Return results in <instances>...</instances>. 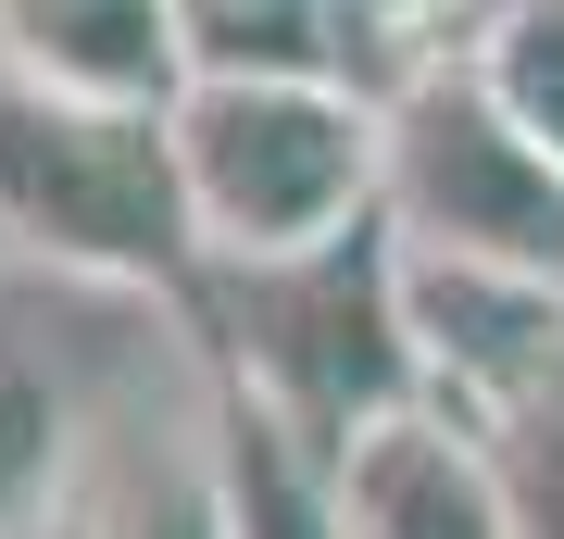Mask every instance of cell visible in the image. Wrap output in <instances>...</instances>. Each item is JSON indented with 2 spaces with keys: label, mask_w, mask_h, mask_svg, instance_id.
I'll return each instance as SVG.
<instances>
[{
  "label": "cell",
  "mask_w": 564,
  "mask_h": 539,
  "mask_svg": "<svg viewBox=\"0 0 564 539\" xmlns=\"http://www.w3.org/2000/svg\"><path fill=\"white\" fill-rule=\"evenodd\" d=\"M188 352L202 377L251 389L263 414H289L302 440L351 452L364 427L426 401V352H414V289H402V226H351V239L276 251V263H202L188 289Z\"/></svg>",
  "instance_id": "cell-1"
},
{
  "label": "cell",
  "mask_w": 564,
  "mask_h": 539,
  "mask_svg": "<svg viewBox=\"0 0 564 539\" xmlns=\"http://www.w3.org/2000/svg\"><path fill=\"white\" fill-rule=\"evenodd\" d=\"M163 126L202 263H276L389 214V100L364 76H188Z\"/></svg>",
  "instance_id": "cell-2"
},
{
  "label": "cell",
  "mask_w": 564,
  "mask_h": 539,
  "mask_svg": "<svg viewBox=\"0 0 564 539\" xmlns=\"http://www.w3.org/2000/svg\"><path fill=\"white\" fill-rule=\"evenodd\" d=\"M0 251L51 263L76 289H126L188 314L202 289V226H188L176 126L163 114H88L0 76Z\"/></svg>",
  "instance_id": "cell-3"
},
{
  "label": "cell",
  "mask_w": 564,
  "mask_h": 539,
  "mask_svg": "<svg viewBox=\"0 0 564 539\" xmlns=\"http://www.w3.org/2000/svg\"><path fill=\"white\" fill-rule=\"evenodd\" d=\"M389 226L426 263H489V277L564 289V163L464 63H426L389 88Z\"/></svg>",
  "instance_id": "cell-4"
},
{
  "label": "cell",
  "mask_w": 564,
  "mask_h": 539,
  "mask_svg": "<svg viewBox=\"0 0 564 539\" xmlns=\"http://www.w3.org/2000/svg\"><path fill=\"white\" fill-rule=\"evenodd\" d=\"M402 289H414L426 401H452L464 427L564 377V289H552V277H489V263H426V251H402Z\"/></svg>",
  "instance_id": "cell-5"
},
{
  "label": "cell",
  "mask_w": 564,
  "mask_h": 539,
  "mask_svg": "<svg viewBox=\"0 0 564 539\" xmlns=\"http://www.w3.org/2000/svg\"><path fill=\"white\" fill-rule=\"evenodd\" d=\"M0 76L88 114H176L188 100V0H0Z\"/></svg>",
  "instance_id": "cell-6"
},
{
  "label": "cell",
  "mask_w": 564,
  "mask_h": 539,
  "mask_svg": "<svg viewBox=\"0 0 564 539\" xmlns=\"http://www.w3.org/2000/svg\"><path fill=\"white\" fill-rule=\"evenodd\" d=\"M339 502H351V539H514L489 440L452 401H414V414L364 427L339 452Z\"/></svg>",
  "instance_id": "cell-7"
},
{
  "label": "cell",
  "mask_w": 564,
  "mask_h": 539,
  "mask_svg": "<svg viewBox=\"0 0 564 539\" xmlns=\"http://www.w3.org/2000/svg\"><path fill=\"white\" fill-rule=\"evenodd\" d=\"M202 452H214L226 539H351L339 452H326V440H302L289 414H263L251 389L202 377Z\"/></svg>",
  "instance_id": "cell-8"
},
{
  "label": "cell",
  "mask_w": 564,
  "mask_h": 539,
  "mask_svg": "<svg viewBox=\"0 0 564 539\" xmlns=\"http://www.w3.org/2000/svg\"><path fill=\"white\" fill-rule=\"evenodd\" d=\"M63 539H226L202 427H188V440H126V452H101V464L76 477V502H63Z\"/></svg>",
  "instance_id": "cell-9"
},
{
  "label": "cell",
  "mask_w": 564,
  "mask_h": 539,
  "mask_svg": "<svg viewBox=\"0 0 564 539\" xmlns=\"http://www.w3.org/2000/svg\"><path fill=\"white\" fill-rule=\"evenodd\" d=\"M76 477H88V452H76V389H63V364L0 339V539H51Z\"/></svg>",
  "instance_id": "cell-10"
},
{
  "label": "cell",
  "mask_w": 564,
  "mask_h": 539,
  "mask_svg": "<svg viewBox=\"0 0 564 539\" xmlns=\"http://www.w3.org/2000/svg\"><path fill=\"white\" fill-rule=\"evenodd\" d=\"M188 63L202 76H351L339 0H188Z\"/></svg>",
  "instance_id": "cell-11"
},
{
  "label": "cell",
  "mask_w": 564,
  "mask_h": 539,
  "mask_svg": "<svg viewBox=\"0 0 564 539\" xmlns=\"http://www.w3.org/2000/svg\"><path fill=\"white\" fill-rule=\"evenodd\" d=\"M464 76L564 163V0H502V13L477 25V51H464Z\"/></svg>",
  "instance_id": "cell-12"
},
{
  "label": "cell",
  "mask_w": 564,
  "mask_h": 539,
  "mask_svg": "<svg viewBox=\"0 0 564 539\" xmlns=\"http://www.w3.org/2000/svg\"><path fill=\"white\" fill-rule=\"evenodd\" d=\"M489 13H502V0H339V25H351V76L389 100L402 76H426V63H464Z\"/></svg>",
  "instance_id": "cell-13"
},
{
  "label": "cell",
  "mask_w": 564,
  "mask_h": 539,
  "mask_svg": "<svg viewBox=\"0 0 564 539\" xmlns=\"http://www.w3.org/2000/svg\"><path fill=\"white\" fill-rule=\"evenodd\" d=\"M477 440H489V477L514 502V539H564V377L477 414Z\"/></svg>",
  "instance_id": "cell-14"
}]
</instances>
